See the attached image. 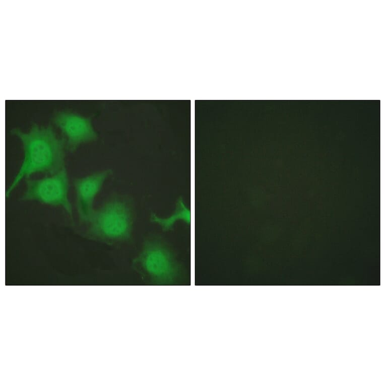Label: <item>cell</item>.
Listing matches in <instances>:
<instances>
[{
  "label": "cell",
  "instance_id": "6da1fadb",
  "mask_svg": "<svg viewBox=\"0 0 385 385\" xmlns=\"http://www.w3.org/2000/svg\"><path fill=\"white\" fill-rule=\"evenodd\" d=\"M21 141L24 158L13 182L6 191L9 197L23 178L41 173L53 174L65 168L66 145L62 138L57 136L52 127L33 123L28 132L19 128L11 131Z\"/></svg>",
  "mask_w": 385,
  "mask_h": 385
},
{
  "label": "cell",
  "instance_id": "7a4b0ae2",
  "mask_svg": "<svg viewBox=\"0 0 385 385\" xmlns=\"http://www.w3.org/2000/svg\"><path fill=\"white\" fill-rule=\"evenodd\" d=\"M135 212L131 200L115 196L95 210L89 221L87 235L108 243L131 241Z\"/></svg>",
  "mask_w": 385,
  "mask_h": 385
},
{
  "label": "cell",
  "instance_id": "3957f363",
  "mask_svg": "<svg viewBox=\"0 0 385 385\" xmlns=\"http://www.w3.org/2000/svg\"><path fill=\"white\" fill-rule=\"evenodd\" d=\"M132 267L144 279L155 284H170L176 280L181 266L172 248L162 238L151 235L144 241Z\"/></svg>",
  "mask_w": 385,
  "mask_h": 385
},
{
  "label": "cell",
  "instance_id": "277c9868",
  "mask_svg": "<svg viewBox=\"0 0 385 385\" xmlns=\"http://www.w3.org/2000/svg\"><path fill=\"white\" fill-rule=\"evenodd\" d=\"M69 178L66 167L41 179H26L23 201H36L41 203L63 208L72 217V208L68 198Z\"/></svg>",
  "mask_w": 385,
  "mask_h": 385
},
{
  "label": "cell",
  "instance_id": "5b68a950",
  "mask_svg": "<svg viewBox=\"0 0 385 385\" xmlns=\"http://www.w3.org/2000/svg\"><path fill=\"white\" fill-rule=\"evenodd\" d=\"M52 120L60 131L66 148L70 152H73L81 144L94 141L98 138L90 117L62 111L56 112Z\"/></svg>",
  "mask_w": 385,
  "mask_h": 385
},
{
  "label": "cell",
  "instance_id": "8992f818",
  "mask_svg": "<svg viewBox=\"0 0 385 385\" xmlns=\"http://www.w3.org/2000/svg\"><path fill=\"white\" fill-rule=\"evenodd\" d=\"M111 173V169H106L74 180L76 207L81 222L89 223L95 211L93 208L95 198Z\"/></svg>",
  "mask_w": 385,
  "mask_h": 385
},
{
  "label": "cell",
  "instance_id": "52a82bcc",
  "mask_svg": "<svg viewBox=\"0 0 385 385\" xmlns=\"http://www.w3.org/2000/svg\"><path fill=\"white\" fill-rule=\"evenodd\" d=\"M179 220L190 224V210L181 198L177 200L175 210L169 216L163 218L155 213H152L150 216V221L159 225L164 231L172 230L175 223Z\"/></svg>",
  "mask_w": 385,
  "mask_h": 385
}]
</instances>
